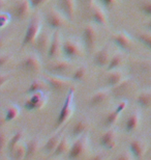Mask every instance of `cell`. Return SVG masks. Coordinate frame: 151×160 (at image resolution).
I'll use <instances>...</instances> for the list:
<instances>
[{
    "label": "cell",
    "mask_w": 151,
    "mask_h": 160,
    "mask_svg": "<svg viewBox=\"0 0 151 160\" xmlns=\"http://www.w3.org/2000/svg\"><path fill=\"white\" fill-rule=\"evenodd\" d=\"M73 100H75V89L70 88L67 92V95L64 100L63 106L61 107V110L59 112V116L57 117L55 128L58 129L62 125H64L66 122L70 120V118L73 117V112H75V105H73Z\"/></svg>",
    "instance_id": "1"
},
{
    "label": "cell",
    "mask_w": 151,
    "mask_h": 160,
    "mask_svg": "<svg viewBox=\"0 0 151 160\" xmlns=\"http://www.w3.org/2000/svg\"><path fill=\"white\" fill-rule=\"evenodd\" d=\"M86 47L83 41H80L77 38H67L63 41L62 53L64 56L69 59L80 58L85 54Z\"/></svg>",
    "instance_id": "2"
},
{
    "label": "cell",
    "mask_w": 151,
    "mask_h": 160,
    "mask_svg": "<svg viewBox=\"0 0 151 160\" xmlns=\"http://www.w3.org/2000/svg\"><path fill=\"white\" fill-rule=\"evenodd\" d=\"M43 30V21H41V15L36 12L33 15V17L30 19L29 24L27 26L26 32L24 34L23 41H22V47H25L27 45L34 44L35 40Z\"/></svg>",
    "instance_id": "3"
},
{
    "label": "cell",
    "mask_w": 151,
    "mask_h": 160,
    "mask_svg": "<svg viewBox=\"0 0 151 160\" xmlns=\"http://www.w3.org/2000/svg\"><path fill=\"white\" fill-rule=\"evenodd\" d=\"M45 20L48 27L54 30H58L60 28L66 27L69 23V19L57 8H51L45 15Z\"/></svg>",
    "instance_id": "4"
},
{
    "label": "cell",
    "mask_w": 151,
    "mask_h": 160,
    "mask_svg": "<svg viewBox=\"0 0 151 160\" xmlns=\"http://www.w3.org/2000/svg\"><path fill=\"white\" fill-rule=\"evenodd\" d=\"M90 151V142L87 134H82L81 136L77 137V140L73 142L70 150L68 152L69 159H79L85 157Z\"/></svg>",
    "instance_id": "5"
},
{
    "label": "cell",
    "mask_w": 151,
    "mask_h": 160,
    "mask_svg": "<svg viewBox=\"0 0 151 160\" xmlns=\"http://www.w3.org/2000/svg\"><path fill=\"white\" fill-rule=\"evenodd\" d=\"M20 69L30 73H38L41 70L40 57L37 53L31 52L22 59Z\"/></svg>",
    "instance_id": "6"
},
{
    "label": "cell",
    "mask_w": 151,
    "mask_h": 160,
    "mask_svg": "<svg viewBox=\"0 0 151 160\" xmlns=\"http://www.w3.org/2000/svg\"><path fill=\"white\" fill-rule=\"evenodd\" d=\"M47 101H48L47 92H34V94L30 95L29 99L25 102L24 107L28 111L40 110L47 104Z\"/></svg>",
    "instance_id": "7"
},
{
    "label": "cell",
    "mask_w": 151,
    "mask_h": 160,
    "mask_svg": "<svg viewBox=\"0 0 151 160\" xmlns=\"http://www.w3.org/2000/svg\"><path fill=\"white\" fill-rule=\"evenodd\" d=\"M97 29L93 24L87 23L83 28L82 31V41L84 43L86 50L91 51L95 47V44L97 42Z\"/></svg>",
    "instance_id": "8"
},
{
    "label": "cell",
    "mask_w": 151,
    "mask_h": 160,
    "mask_svg": "<svg viewBox=\"0 0 151 160\" xmlns=\"http://www.w3.org/2000/svg\"><path fill=\"white\" fill-rule=\"evenodd\" d=\"M73 68L72 59L69 58H56L53 62H51L48 66V72L52 73V74L57 75H64L65 73L70 71Z\"/></svg>",
    "instance_id": "9"
},
{
    "label": "cell",
    "mask_w": 151,
    "mask_h": 160,
    "mask_svg": "<svg viewBox=\"0 0 151 160\" xmlns=\"http://www.w3.org/2000/svg\"><path fill=\"white\" fill-rule=\"evenodd\" d=\"M44 77L47 80L48 84H49V88L56 92L62 91L67 85H69V83H70V79L64 77L63 75H57V74L50 73L49 75H45Z\"/></svg>",
    "instance_id": "10"
},
{
    "label": "cell",
    "mask_w": 151,
    "mask_h": 160,
    "mask_svg": "<svg viewBox=\"0 0 151 160\" xmlns=\"http://www.w3.org/2000/svg\"><path fill=\"white\" fill-rule=\"evenodd\" d=\"M53 33L50 32L49 29H43L38 34L36 40L34 42V46L38 52H48L53 39Z\"/></svg>",
    "instance_id": "11"
},
{
    "label": "cell",
    "mask_w": 151,
    "mask_h": 160,
    "mask_svg": "<svg viewBox=\"0 0 151 160\" xmlns=\"http://www.w3.org/2000/svg\"><path fill=\"white\" fill-rule=\"evenodd\" d=\"M62 46H63V41L61 38V33L59 30H55L53 34V39L51 42L50 48L48 50V56L52 59H56L60 56L61 52H62Z\"/></svg>",
    "instance_id": "12"
},
{
    "label": "cell",
    "mask_w": 151,
    "mask_h": 160,
    "mask_svg": "<svg viewBox=\"0 0 151 160\" xmlns=\"http://www.w3.org/2000/svg\"><path fill=\"white\" fill-rule=\"evenodd\" d=\"M112 40H113L114 43L116 44L121 50L126 51V52L130 51L131 49V47H133V39H131V37L124 30H120V31L115 32L113 34V37H112Z\"/></svg>",
    "instance_id": "13"
},
{
    "label": "cell",
    "mask_w": 151,
    "mask_h": 160,
    "mask_svg": "<svg viewBox=\"0 0 151 160\" xmlns=\"http://www.w3.org/2000/svg\"><path fill=\"white\" fill-rule=\"evenodd\" d=\"M117 130L115 128H108V130L102 134L101 137V145L102 148H105L108 151L113 150L117 145Z\"/></svg>",
    "instance_id": "14"
},
{
    "label": "cell",
    "mask_w": 151,
    "mask_h": 160,
    "mask_svg": "<svg viewBox=\"0 0 151 160\" xmlns=\"http://www.w3.org/2000/svg\"><path fill=\"white\" fill-rule=\"evenodd\" d=\"M134 86V81L133 80V78L130 77H125L122 81L117 84L116 86L111 88V92L115 97H123L124 95H126L127 92H130L133 91Z\"/></svg>",
    "instance_id": "15"
},
{
    "label": "cell",
    "mask_w": 151,
    "mask_h": 160,
    "mask_svg": "<svg viewBox=\"0 0 151 160\" xmlns=\"http://www.w3.org/2000/svg\"><path fill=\"white\" fill-rule=\"evenodd\" d=\"M32 8L30 0H17L14 4V14L18 20H23L27 18Z\"/></svg>",
    "instance_id": "16"
},
{
    "label": "cell",
    "mask_w": 151,
    "mask_h": 160,
    "mask_svg": "<svg viewBox=\"0 0 151 160\" xmlns=\"http://www.w3.org/2000/svg\"><path fill=\"white\" fill-rule=\"evenodd\" d=\"M147 148H148L147 142L144 138H141V137L133 139L130 143V150L134 154V158L137 159L142 158L146 154Z\"/></svg>",
    "instance_id": "17"
},
{
    "label": "cell",
    "mask_w": 151,
    "mask_h": 160,
    "mask_svg": "<svg viewBox=\"0 0 151 160\" xmlns=\"http://www.w3.org/2000/svg\"><path fill=\"white\" fill-rule=\"evenodd\" d=\"M127 104H128L127 100L122 101L121 103L118 104V106L115 108L114 110H112L111 112H109L105 118V126L107 128L113 127L114 125L116 124V122L118 121V119H119L121 112L125 109V108H126Z\"/></svg>",
    "instance_id": "18"
},
{
    "label": "cell",
    "mask_w": 151,
    "mask_h": 160,
    "mask_svg": "<svg viewBox=\"0 0 151 160\" xmlns=\"http://www.w3.org/2000/svg\"><path fill=\"white\" fill-rule=\"evenodd\" d=\"M110 51L111 49L109 45H106L101 49H99L97 52L94 54V57H93V60H94L95 65L98 67H107L112 57Z\"/></svg>",
    "instance_id": "19"
},
{
    "label": "cell",
    "mask_w": 151,
    "mask_h": 160,
    "mask_svg": "<svg viewBox=\"0 0 151 160\" xmlns=\"http://www.w3.org/2000/svg\"><path fill=\"white\" fill-rule=\"evenodd\" d=\"M111 94H112V92L110 88H101V89H98V91L94 92L93 95L89 98V101H88L89 106L95 107V106H98V105L102 104L109 98V96Z\"/></svg>",
    "instance_id": "20"
},
{
    "label": "cell",
    "mask_w": 151,
    "mask_h": 160,
    "mask_svg": "<svg viewBox=\"0 0 151 160\" xmlns=\"http://www.w3.org/2000/svg\"><path fill=\"white\" fill-rule=\"evenodd\" d=\"M57 8L72 21L76 14L77 2L76 0H57Z\"/></svg>",
    "instance_id": "21"
},
{
    "label": "cell",
    "mask_w": 151,
    "mask_h": 160,
    "mask_svg": "<svg viewBox=\"0 0 151 160\" xmlns=\"http://www.w3.org/2000/svg\"><path fill=\"white\" fill-rule=\"evenodd\" d=\"M91 16L94 21V23L97 25H101L102 27L108 26V17L106 14L105 9L101 8V5L93 4L91 6Z\"/></svg>",
    "instance_id": "22"
},
{
    "label": "cell",
    "mask_w": 151,
    "mask_h": 160,
    "mask_svg": "<svg viewBox=\"0 0 151 160\" xmlns=\"http://www.w3.org/2000/svg\"><path fill=\"white\" fill-rule=\"evenodd\" d=\"M63 129L58 130L55 134H53L49 139L47 140V142L44 146V152L46 154H53L54 151L56 150L57 146L59 145L61 138L63 137Z\"/></svg>",
    "instance_id": "23"
},
{
    "label": "cell",
    "mask_w": 151,
    "mask_h": 160,
    "mask_svg": "<svg viewBox=\"0 0 151 160\" xmlns=\"http://www.w3.org/2000/svg\"><path fill=\"white\" fill-rule=\"evenodd\" d=\"M141 119H142V116H141V112L139 110L133 111L128 116L126 122H125V130L127 132H134V131H136L138 129V127L140 126Z\"/></svg>",
    "instance_id": "24"
},
{
    "label": "cell",
    "mask_w": 151,
    "mask_h": 160,
    "mask_svg": "<svg viewBox=\"0 0 151 160\" xmlns=\"http://www.w3.org/2000/svg\"><path fill=\"white\" fill-rule=\"evenodd\" d=\"M109 75L107 76V80H106V82H107V85L108 88H114V86H116L117 84H119V83L125 78V75L123 71L119 68V69H114V70H111V71H109Z\"/></svg>",
    "instance_id": "25"
},
{
    "label": "cell",
    "mask_w": 151,
    "mask_h": 160,
    "mask_svg": "<svg viewBox=\"0 0 151 160\" xmlns=\"http://www.w3.org/2000/svg\"><path fill=\"white\" fill-rule=\"evenodd\" d=\"M90 127V121L88 118H81L77 123L75 124V126L73 128L72 134L73 137H79L82 134H85L87 132L88 128Z\"/></svg>",
    "instance_id": "26"
},
{
    "label": "cell",
    "mask_w": 151,
    "mask_h": 160,
    "mask_svg": "<svg viewBox=\"0 0 151 160\" xmlns=\"http://www.w3.org/2000/svg\"><path fill=\"white\" fill-rule=\"evenodd\" d=\"M50 88L49 84H48L47 80L45 79V77L41 78H37L34 79L33 81L30 83L29 88L27 89V94L32 95L34 92H47V89Z\"/></svg>",
    "instance_id": "27"
},
{
    "label": "cell",
    "mask_w": 151,
    "mask_h": 160,
    "mask_svg": "<svg viewBox=\"0 0 151 160\" xmlns=\"http://www.w3.org/2000/svg\"><path fill=\"white\" fill-rule=\"evenodd\" d=\"M124 59H125V56H124L123 50L115 52L113 55H112L109 65L107 66V70L108 71H111V70L121 68L122 65H123V62H124Z\"/></svg>",
    "instance_id": "28"
},
{
    "label": "cell",
    "mask_w": 151,
    "mask_h": 160,
    "mask_svg": "<svg viewBox=\"0 0 151 160\" xmlns=\"http://www.w3.org/2000/svg\"><path fill=\"white\" fill-rule=\"evenodd\" d=\"M40 143H41V139L38 136H35L34 138H32L31 140L28 142V143L26 145L27 147L26 159L33 157V156L36 154L38 150L40 149Z\"/></svg>",
    "instance_id": "29"
},
{
    "label": "cell",
    "mask_w": 151,
    "mask_h": 160,
    "mask_svg": "<svg viewBox=\"0 0 151 160\" xmlns=\"http://www.w3.org/2000/svg\"><path fill=\"white\" fill-rule=\"evenodd\" d=\"M137 102L141 107L147 108L151 106V88L140 92L137 96Z\"/></svg>",
    "instance_id": "30"
},
{
    "label": "cell",
    "mask_w": 151,
    "mask_h": 160,
    "mask_svg": "<svg viewBox=\"0 0 151 160\" xmlns=\"http://www.w3.org/2000/svg\"><path fill=\"white\" fill-rule=\"evenodd\" d=\"M20 114V107L17 104H9L4 110V121L12 122Z\"/></svg>",
    "instance_id": "31"
},
{
    "label": "cell",
    "mask_w": 151,
    "mask_h": 160,
    "mask_svg": "<svg viewBox=\"0 0 151 160\" xmlns=\"http://www.w3.org/2000/svg\"><path fill=\"white\" fill-rule=\"evenodd\" d=\"M70 147H72V145L69 143L68 138L66 137V135H63V137L60 140L59 145L57 146V148L55 151H54L53 154L55 156H61V155L65 154V153H68L70 150Z\"/></svg>",
    "instance_id": "32"
},
{
    "label": "cell",
    "mask_w": 151,
    "mask_h": 160,
    "mask_svg": "<svg viewBox=\"0 0 151 160\" xmlns=\"http://www.w3.org/2000/svg\"><path fill=\"white\" fill-rule=\"evenodd\" d=\"M11 156L12 159H23L26 158V153H27V147L26 145L22 143V142L15 147L14 149L12 150L11 152Z\"/></svg>",
    "instance_id": "33"
},
{
    "label": "cell",
    "mask_w": 151,
    "mask_h": 160,
    "mask_svg": "<svg viewBox=\"0 0 151 160\" xmlns=\"http://www.w3.org/2000/svg\"><path fill=\"white\" fill-rule=\"evenodd\" d=\"M134 67L141 72H151V57H145L140 58L134 62Z\"/></svg>",
    "instance_id": "34"
},
{
    "label": "cell",
    "mask_w": 151,
    "mask_h": 160,
    "mask_svg": "<svg viewBox=\"0 0 151 160\" xmlns=\"http://www.w3.org/2000/svg\"><path fill=\"white\" fill-rule=\"evenodd\" d=\"M23 135H24V131L23 130L19 131V132L16 133L15 135H12V137L8 140V142H7V150H8V152H11L16 146L19 145V143L22 142Z\"/></svg>",
    "instance_id": "35"
},
{
    "label": "cell",
    "mask_w": 151,
    "mask_h": 160,
    "mask_svg": "<svg viewBox=\"0 0 151 160\" xmlns=\"http://www.w3.org/2000/svg\"><path fill=\"white\" fill-rule=\"evenodd\" d=\"M138 41L141 42L144 46L151 50V31H146V32H139L136 34Z\"/></svg>",
    "instance_id": "36"
},
{
    "label": "cell",
    "mask_w": 151,
    "mask_h": 160,
    "mask_svg": "<svg viewBox=\"0 0 151 160\" xmlns=\"http://www.w3.org/2000/svg\"><path fill=\"white\" fill-rule=\"evenodd\" d=\"M86 75H87V67L81 66L73 73L72 80H73V81H82L86 77Z\"/></svg>",
    "instance_id": "37"
},
{
    "label": "cell",
    "mask_w": 151,
    "mask_h": 160,
    "mask_svg": "<svg viewBox=\"0 0 151 160\" xmlns=\"http://www.w3.org/2000/svg\"><path fill=\"white\" fill-rule=\"evenodd\" d=\"M139 8L143 14L151 17V0H140Z\"/></svg>",
    "instance_id": "38"
},
{
    "label": "cell",
    "mask_w": 151,
    "mask_h": 160,
    "mask_svg": "<svg viewBox=\"0 0 151 160\" xmlns=\"http://www.w3.org/2000/svg\"><path fill=\"white\" fill-rule=\"evenodd\" d=\"M12 56H14V54H12V52H2L1 56H0V66L4 67L5 63L11 62Z\"/></svg>",
    "instance_id": "39"
},
{
    "label": "cell",
    "mask_w": 151,
    "mask_h": 160,
    "mask_svg": "<svg viewBox=\"0 0 151 160\" xmlns=\"http://www.w3.org/2000/svg\"><path fill=\"white\" fill-rule=\"evenodd\" d=\"M101 4L106 8H112L118 2V0H98Z\"/></svg>",
    "instance_id": "40"
},
{
    "label": "cell",
    "mask_w": 151,
    "mask_h": 160,
    "mask_svg": "<svg viewBox=\"0 0 151 160\" xmlns=\"http://www.w3.org/2000/svg\"><path fill=\"white\" fill-rule=\"evenodd\" d=\"M11 21V16L8 12H1V26L4 28Z\"/></svg>",
    "instance_id": "41"
},
{
    "label": "cell",
    "mask_w": 151,
    "mask_h": 160,
    "mask_svg": "<svg viewBox=\"0 0 151 160\" xmlns=\"http://www.w3.org/2000/svg\"><path fill=\"white\" fill-rule=\"evenodd\" d=\"M134 158V154L131 153V151L130 150L128 152H123L122 154H120L119 156H118V159L120 160H130V159H133Z\"/></svg>",
    "instance_id": "42"
},
{
    "label": "cell",
    "mask_w": 151,
    "mask_h": 160,
    "mask_svg": "<svg viewBox=\"0 0 151 160\" xmlns=\"http://www.w3.org/2000/svg\"><path fill=\"white\" fill-rule=\"evenodd\" d=\"M48 1H49V0H30L32 8H38V6L45 4V3L48 2Z\"/></svg>",
    "instance_id": "43"
},
{
    "label": "cell",
    "mask_w": 151,
    "mask_h": 160,
    "mask_svg": "<svg viewBox=\"0 0 151 160\" xmlns=\"http://www.w3.org/2000/svg\"><path fill=\"white\" fill-rule=\"evenodd\" d=\"M9 76L8 74L7 75H5V74H1V77H0V79H1V86H3V85H5V83H6V80H9Z\"/></svg>",
    "instance_id": "44"
},
{
    "label": "cell",
    "mask_w": 151,
    "mask_h": 160,
    "mask_svg": "<svg viewBox=\"0 0 151 160\" xmlns=\"http://www.w3.org/2000/svg\"><path fill=\"white\" fill-rule=\"evenodd\" d=\"M106 157H107V156L102 154V152H101V154L98 153V154H97V155H95L93 158H94V159H104V158H106Z\"/></svg>",
    "instance_id": "45"
},
{
    "label": "cell",
    "mask_w": 151,
    "mask_h": 160,
    "mask_svg": "<svg viewBox=\"0 0 151 160\" xmlns=\"http://www.w3.org/2000/svg\"><path fill=\"white\" fill-rule=\"evenodd\" d=\"M84 1H85L86 4L89 5L90 8H91V6H92L93 4H94V0H84Z\"/></svg>",
    "instance_id": "46"
},
{
    "label": "cell",
    "mask_w": 151,
    "mask_h": 160,
    "mask_svg": "<svg viewBox=\"0 0 151 160\" xmlns=\"http://www.w3.org/2000/svg\"><path fill=\"white\" fill-rule=\"evenodd\" d=\"M147 27H148L149 29L151 30V19H150V21L148 22V24H147Z\"/></svg>",
    "instance_id": "47"
}]
</instances>
